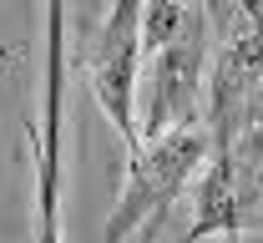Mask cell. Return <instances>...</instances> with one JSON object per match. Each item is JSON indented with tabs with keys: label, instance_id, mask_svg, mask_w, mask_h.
Segmentation results:
<instances>
[{
	"label": "cell",
	"instance_id": "1",
	"mask_svg": "<svg viewBox=\"0 0 263 243\" xmlns=\"http://www.w3.org/2000/svg\"><path fill=\"white\" fill-rule=\"evenodd\" d=\"M208 56H213V15L202 5H182L177 31L157 51L142 56L137 76V142H157L197 122V102L208 91Z\"/></svg>",
	"mask_w": 263,
	"mask_h": 243
},
{
	"label": "cell",
	"instance_id": "2",
	"mask_svg": "<svg viewBox=\"0 0 263 243\" xmlns=\"http://www.w3.org/2000/svg\"><path fill=\"white\" fill-rule=\"evenodd\" d=\"M223 41L208 66V147L263 142V5L223 10Z\"/></svg>",
	"mask_w": 263,
	"mask_h": 243
},
{
	"label": "cell",
	"instance_id": "3",
	"mask_svg": "<svg viewBox=\"0 0 263 243\" xmlns=\"http://www.w3.org/2000/svg\"><path fill=\"white\" fill-rule=\"evenodd\" d=\"M208 162V132L202 122L182 127V132H167L157 142H137L127 152V182H122V198L101 228V243H122L127 233H137L142 223H157L202 173Z\"/></svg>",
	"mask_w": 263,
	"mask_h": 243
},
{
	"label": "cell",
	"instance_id": "4",
	"mask_svg": "<svg viewBox=\"0 0 263 243\" xmlns=\"http://www.w3.org/2000/svg\"><path fill=\"white\" fill-rule=\"evenodd\" d=\"M35 152V243H66L61 233V142H66V5H46V97L41 127L26 122Z\"/></svg>",
	"mask_w": 263,
	"mask_h": 243
},
{
	"label": "cell",
	"instance_id": "5",
	"mask_svg": "<svg viewBox=\"0 0 263 243\" xmlns=\"http://www.w3.org/2000/svg\"><path fill=\"white\" fill-rule=\"evenodd\" d=\"M142 0H117L97 26L91 46L81 51V76L91 86L97 106L117 127L122 147H137V76H142Z\"/></svg>",
	"mask_w": 263,
	"mask_h": 243
},
{
	"label": "cell",
	"instance_id": "6",
	"mask_svg": "<svg viewBox=\"0 0 263 243\" xmlns=\"http://www.w3.org/2000/svg\"><path fill=\"white\" fill-rule=\"evenodd\" d=\"M10 56H15V46H0V66H5V61H10Z\"/></svg>",
	"mask_w": 263,
	"mask_h": 243
}]
</instances>
